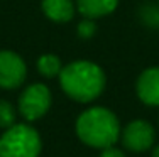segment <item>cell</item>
I'll use <instances>...</instances> for the list:
<instances>
[{
	"label": "cell",
	"instance_id": "6da1fadb",
	"mask_svg": "<svg viewBox=\"0 0 159 157\" xmlns=\"http://www.w3.org/2000/svg\"><path fill=\"white\" fill-rule=\"evenodd\" d=\"M63 93L76 103H92L105 91L107 74L100 64L76 59L63 66L58 76Z\"/></svg>",
	"mask_w": 159,
	"mask_h": 157
},
{
	"label": "cell",
	"instance_id": "7a4b0ae2",
	"mask_svg": "<svg viewBox=\"0 0 159 157\" xmlns=\"http://www.w3.org/2000/svg\"><path fill=\"white\" fill-rule=\"evenodd\" d=\"M120 122L107 107H90L83 110L75 122V133L92 149H107L120 140Z\"/></svg>",
	"mask_w": 159,
	"mask_h": 157
},
{
	"label": "cell",
	"instance_id": "3957f363",
	"mask_svg": "<svg viewBox=\"0 0 159 157\" xmlns=\"http://www.w3.org/2000/svg\"><path fill=\"white\" fill-rule=\"evenodd\" d=\"M43 139L29 122L14 123L0 135V157H39Z\"/></svg>",
	"mask_w": 159,
	"mask_h": 157
},
{
	"label": "cell",
	"instance_id": "277c9868",
	"mask_svg": "<svg viewBox=\"0 0 159 157\" xmlns=\"http://www.w3.org/2000/svg\"><path fill=\"white\" fill-rule=\"evenodd\" d=\"M52 93L48 85L32 83L22 89L17 100V111L25 122H37L51 110Z\"/></svg>",
	"mask_w": 159,
	"mask_h": 157
},
{
	"label": "cell",
	"instance_id": "5b68a950",
	"mask_svg": "<svg viewBox=\"0 0 159 157\" xmlns=\"http://www.w3.org/2000/svg\"><path fill=\"white\" fill-rule=\"evenodd\" d=\"M122 147L134 154H142L154 147L156 144V130L144 118H134L120 130Z\"/></svg>",
	"mask_w": 159,
	"mask_h": 157
},
{
	"label": "cell",
	"instance_id": "8992f818",
	"mask_svg": "<svg viewBox=\"0 0 159 157\" xmlns=\"http://www.w3.org/2000/svg\"><path fill=\"white\" fill-rule=\"evenodd\" d=\"M27 78V64L20 54L10 49L0 51V88L16 89Z\"/></svg>",
	"mask_w": 159,
	"mask_h": 157
},
{
	"label": "cell",
	"instance_id": "52a82bcc",
	"mask_svg": "<svg viewBox=\"0 0 159 157\" xmlns=\"http://www.w3.org/2000/svg\"><path fill=\"white\" fill-rule=\"evenodd\" d=\"M137 98L147 107H159V66L146 68L135 81Z\"/></svg>",
	"mask_w": 159,
	"mask_h": 157
},
{
	"label": "cell",
	"instance_id": "ba28073f",
	"mask_svg": "<svg viewBox=\"0 0 159 157\" xmlns=\"http://www.w3.org/2000/svg\"><path fill=\"white\" fill-rule=\"evenodd\" d=\"M41 10L54 24H66L78 12L75 0H41Z\"/></svg>",
	"mask_w": 159,
	"mask_h": 157
},
{
	"label": "cell",
	"instance_id": "9c48e42d",
	"mask_svg": "<svg viewBox=\"0 0 159 157\" xmlns=\"http://www.w3.org/2000/svg\"><path fill=\"white\" fill-rule=\"evenodd\" d=\"M75 2H76V10L81 14V17L98 20L115 12L120 0H75Z\"/></svg>",
	"mask_w": 159,
	"mask_h": 157
},
{
	"label": "cell",
	"instance_id": "30bf717a",
	"mask_svg": "<svg viewBox=\"0 0 159 157\" xmlns=\"http://www.w3.org/2000/svg\"><path fill=\"white\" fill-rule=\"evenodd\" d=\"M63 61L58 54H52V52H46V54L39 56V59L36 61V69L37 73L43 78H58L59 73L63 69Z\"/></svg>",
	"mask_w": 159,
	"mask_h": 157
},
{
	"label": "cell",
	"instance_id": "8fae6325",
	"mask_svg": "<svg viewBox=\"0 0 159 157\" xmlns=\"http://www.w3.org/2000/svg\"><path fill=\"white\" fill-rule=\"evenodd\" d=\"M17 107H14L10 102L0 98V129L5 130L17 123Z\"/></svg>",
	"mask_w": 159,
	"mask_h": 157
},
{
	"label": "cell",
	"instance_id": "7c38bea8",
	"mask_svg": "<svg viewBox=\"0 0 159 157\" xmlns=\"http://www.w3.org/2000/svg\"><path fill=\"white\" fill-rule=\"evenodd\" d=\"M95 34H97V20L83 17V20L76 25V36L83 41H88Z\"/></svg>",
	"mask_w": 159,
	"mask_h": 157
},
{
	"label": "cell",
	"instance_id": "4fadbf2b",
	"mask_svg": "<svg viewBox=\"0 0 159 157\" xmlns=\"http://www.w3.org/2000/svg\"><path fill=\"white\" fill-rule=\"evenodd\" d=\"M98 157H125V152L122 149H119L117 145H110L107 149H102Z\"/></svg>",
	"mask_w": 159,
	"mask_h": 157
},
{
	"label": "cell",
	"instance_id": "5bb4252c",
	"mask_svg": "<svg viewBox=\"0 0 159 157\" xmlns=\"http://www.w3.org/2000/svg\"><path fill=\"white\" fill-rule=\"evenodd\" d=\"M151 157H159V144H154V147L151 149Z\"/></svg>",
	"mask_w": 159,
	"mask_h": 157
},
{
	"label": "cell",
	"instance_id": "9a60e30c",
	"mask_svg": "<svg viewBox=\"0 0 159 157\" xmlns=\"http://www.w3.org/2000/svg\"><path fill=\"white\" fill-rule=\"evenodd\" d=\"M157 5H159V0H157Z\"/></svg>",
	"mask_w": 159,
	"mask_h": 157
}]
</instances>
